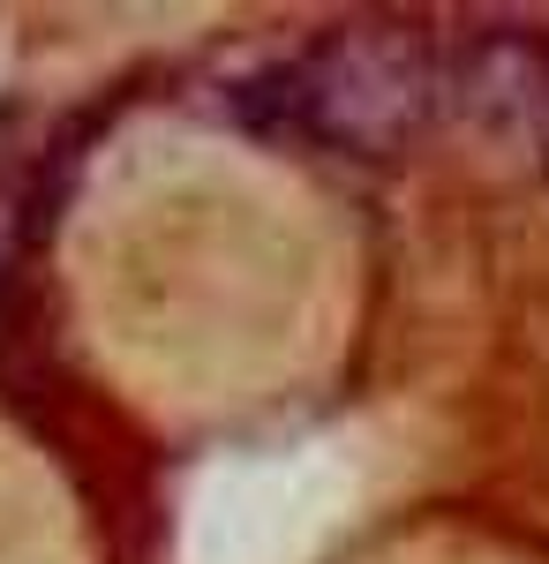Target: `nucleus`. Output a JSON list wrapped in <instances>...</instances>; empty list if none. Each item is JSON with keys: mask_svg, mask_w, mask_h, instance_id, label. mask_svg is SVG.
Returning a JSON list of instances; mask_svg holds the SVG:
<instances>
[{"mask_svg": "<svg viewBox=\"0 0 549 564\" xmlns=\"http://www.w3.org/2000/svg\"><path fill=\"white\" fill-rule=\"evenodd\" d=\"M444 121L505 166L549 159V39L527 23L466 31L444 53Z\"/></svg>", "mask_w": 549, "mask_h": 564, "instance_id": "f03ea898", "label": "nucleus"}, {"mask_svg": "<svg viewBox=\"0 0 549 564\" xmlns=\"http://www.w3.org/2000/svg\"><path fill=\"white\" fill-rule=\"evenodd\" d=\"M263 129L332 143L346 159H399L444 113V53L407 15H354L241 98Z\"/></svg>", "mask_w": 549, "mask_h": 564, "instance_id": "f257e3e1", "label": "nucleus"}, {"mask_svg": "<svg viewBox=\"0 0 549 564\" xmlns=\"http://www.w3.org/2000/svg\"><path fill=\"white\" fill-rule=\"evenodd\" d=\"M8 263H15V204L0 196V279H8Z\"/></svg>", "mask_w": 549, "mask_h": 564, "instance_id": "7ed1b4c3", "label": "nucleus"}]
</instances>
